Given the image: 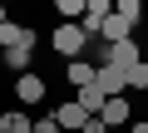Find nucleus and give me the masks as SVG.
<instances>
[{"instance_id":"1","label":"nucleus","mask_w":148,"mask_h":133,"mask_svg":"<svg viewBox=\"0 0 148 133\" xmlns=\"http://www.w3.org/2000/svg\"><path fill=\"white\" fill-rule=\"evenodd\" d=\"M49 44H54V54H64V64H69V59H84L89 35L79 30V20H74V25H59V30L49 35Z\"/></svg>"},{"instance_id":"2","label":"nucleus","mask_w":148,"mask_h":133,"mask_svg":"<svg viewBox=\"0 0 148 133\" xmlns=\"http://www.w3.org/2000/svg\"><path fill=\"white\" fill-rule=\"evenodd\" d=\"M99 64H114V69H133V64H143V49H138V40H119V44H104Z\"/></svg>"},{"instance_id":"3","label":"nucleus","mask_w":148,"mask_h":133,"mask_svg":"<svg viewBox=\"0 0 148 133\" xmlns=\"http://www.w3.org/2000/svg\"><path fill=\"white\" fill-rule=\"evenodd\" d=\"M54 123H59V133H84V123H89V113L79 108V99H64V104L54 108Z\"/></svg>"},{"instance_id":"4","label":"nucleus","mask_w":148,"mask_h":133,"mask_svg":"<svg viewBox=\"0 0 148 133\" xmlns=\"http://www.w3.org/2000/svg\"><path fill=\"white\" fill-rule=\"evenodd\" d=\"M109 15H114V5H109V0H89V5H84V20H79V30L94 40V35H104Z\"/></svg>"},{"instance_id":"5","label":"nucleus","mask_w":148,"mask_h":133,"mask_svg":"<svg viewBox=\"0 0 148 133\" xmlns=\"http://www.w3.org/2000/svg\"><path fill=\"white\" fill-rule=\"evenodd\" d=\"M94 84L104 89V99H119V94H128V69H114V64H99Z\"/></svg>"},{"instance_id":"6","label":"nucleus","mask_w":148,"mask_h":133,"mask_svg":"<svg viewBox=\"0 0 148 133\" xmlns=\"http://www.w3.org/2000/svg\"><path fill=\"white\" fill-rule=\"evenodd\" d=\"M15 99H20L25 108L45 104V74H35V69H30V74H20V79H15Z\"/></svg>"},{"instance_id":"7","label":"nucleus","mask_w":148,"mask_h":133,"mask_svg":"<svg viewBox=\"0 0 148 133\" xmlns=\"http://www.w3.org/2000/svg\"><path fill=\"white\" fill-rule=\"evenodd\" d=\"M94 74H99V64H89V59H69V64H64V79L74 84V94L89 89V84H94Z\"/></svg>"},{"instance_id":"8","label":"nucleus","mask_w":148,"mask_h":133,"mask_svg":"<svg viewBox=\"0 0 148 133\" xmlns=\"http://www.w3.org/2000/svg\"><path fill=\"white\" fill-rule=\"evenodd\" d=\"M20 44H35V30L5 20V25H0V54H5V49H20Z\"/></svg>"},{"instance_id":"9","label":"nucleus","mask_w":148,"mask_h":133,"mask_svg":"<svg viewBox=\"0 0 148 133\" xmlns=\"http://www.w3.org/2000/svg\"><path fill=\"white\" fill-rule=\"evenodd\" d=\"M99 118H104V128H123V123L133 118V108H128V94H119V99H109Z\"/></svg>"},{"instance_id":"10","label":"nucleus","mask_w":148,"mask_h":133,"mask_svg":"<svg viewBox=\"0 0 148 133\" xmlns=\"http://www.w3.org/2000/svg\"><path fill=\"white\" fill-rule=\"evenodd\" d=\"M133 25L138 20H123L119 10L109 15V25H104V44H119V40H133Z\"/></svg>"},{"instance_id":"11","label":"nucleus","mask_w":148,"mask_h":133,"mask_svg":"<svg viewBox=\"0 0 148 133\" xmlns=\"http://www.w3.org/2000/svg\"><path fill=\"white\" fill-rule=\"evenodd\" d=\"M0 133H35V118L25 108H10V113H0Z\"/></svg>"},{"instance_id":"12","label":"nucleus","mask_w":148,"mask_h":133,"mask_svg":"<svg viewBox=\"0 0 148 133\" xmlns=\"http://www.w3.org/2000/svg\"><path fill=\"white\" fill-rule=\"evenodd\" d=\"M30 54H35V44H20V49H5L0 59H5V69H15V79H20V74H30Z\"/></svg>"},{"instance_id":"13","label":"nucleus","mask_w":148,"mask_h":133,"mask_svg":"<svg viewBox=\"0 0 148 133\" xmlns=\"http://www.w3.org/2000/svg\"><path fill=\"white\" fill-rule=\"evenodd\" d=\"M84 5H89V0H54V10L64 15V25H74V15L84 20Z\"/></svg>"},{"instance_id":"14","label":"nucleus","mask_w":148,"mask_h":133,"mask_svg":"<svg viewBox=\"0 0 148 133\" xmlns=\"http://www.w3.org/2000/svg\"><path fill=\"white\" fill-rule=\"evenodd\" d=\"M128 89H148V59L128 69Z\"/></svg>"},{"instance_id":"15","label":"nucleus","mask_w":148,"mask_h":133,"mask_svg":"<svg viewBox=\"0 0 148 133\" xmlns=\"http://www.w3.org/2000/svg\"><path fill=\"white\" fill-rule=\"evenodd\" d=\"M123 20H143V5H138V0H119V5H114Z\"/></svg>"},{"instance_id":"16","label":"nucleus","mask_w":148,"mask_h":133,"mask_svg":"<svg viewBox=\"0 0 148 133\" xmlns=\"http://www.w3.org/2000/svg\"><path fill=\"white\" fill-rule=\"evenodd\" d=\"M35 133H59V123H54V113H49V118H35Z\"/></svg>"},{"instance_id":"17","label":"nucleus","mask_w":148,"mask_h":133,"mask_svg":"<svg viewBox=\"0 0 148 133\" xmlns=\"http://www.w3.org/2000/svg\"><path fill=\"white\" fill-rule=\"evenodd\" d=\"M84 133H109V128H104V118H89V123H84Z\"/></svg>"},{"instance_id":"18","label":"nucleus","mask_w":148,"mask_h":133,"mask_svg":"<svg viewBox=\"0 0 148 133\" xmlns=\"http://www.w3.org/2000/svg\"><path fill=\"white\" fill-rule=\"evenodd\" d=\"M128 133H148V123H133V128H128Z\"/></svg>"},{"instance_id":"19","label":"nucleus","mask_w":148,"mask_h":133,"mask_svg":"<svg viewBox=\"0 0 148 133\" xmlns=\"http://www.w3.org/2000/svg\"><path fill=\"white\" fill-rule=\"evenodd\" d=\"M5 20H10V10H5V5H0V25H5Z\"/></svg>"}]
</instances>
